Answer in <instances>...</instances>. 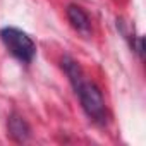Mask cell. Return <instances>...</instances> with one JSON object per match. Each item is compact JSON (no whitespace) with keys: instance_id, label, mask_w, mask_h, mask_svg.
<instances>
[{"instance_id":"cell-1","label":"cell","mask_w":146,"mask_h":146,"mask_svg":"<svg viewBox=\"0 0 146 146\" xmlns=\"http://www.w3.org/2000/svg\"><path fill=\"white\" fill-rule=\"evenodd\" d=\"M62 67L65 70V74L69 76V81H70L72 88H74L76 95L79 96V102H81L86 115L95 122H105L107 108H105L103 95L98 90V86L86 79L81 65L76 60H72L70 57L62 58Z\"/></svg>"},{"instance_id":"cell-2","label":"cell","mask_w":146,"mask_h":146,"mask_svg":"<svg viewBox=\"0 0 146 146\" xmlns=\"http://www.w3.org/2000/svg\"><path fill=\"white\" fill-rule=\"evenodd\" d=\"M0 38L5 48L19 60L31 62L36 53V45L31 40V36L17 28H4L0 31Z\"/></svg>"},{"instance_id":"cell-3","label":"cell","mask_w":146,"mask_h":146,"mask_svg":"<svg viewBox=\"0 0 146 146\" xmlns=\"http://www.w3.org/2000/svg\"><path fill=\"white\" fill-rule=\"evenodd\" d=\"M67 19L72 24V28H74L78 33H81L83 36H88L91 33L90 17L79 5H69L67 7Z\"/></svg>"},{"instance_id":"cell-4","label":"cell","mask_w":146,"mask_h":146,"mask_svg":"<svg viewBox=\"0 0 146 146\" xmlns=\"http://www.w3.org/2000/svg\"><path fill=\"white\" fill-rule=\"evenodd\" d=\"M29 132H31L29 125H28V122L23 117H19L16 113L11 115V119H9V134H11L12 139L23 143V141H26L29 137Z\"/></svg>"}]
</instances>
